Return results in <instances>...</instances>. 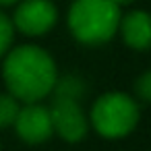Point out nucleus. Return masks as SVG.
Here are the masks:
<instances>
[{
  "instance_id": "nucleus-1",
  "label": "nucleus",
  "mask_w": 151,
  "mask_h": 151,
  "mask_svg": "<svg viewBox=\"0 0 151 151\" xmlns=\"http://www.w3.org/2000/svg\"><path fill=\"white\" fill-rule=\"evenodd\" d=\"M2 79L11 95H15L21 104H33L52 93L58 70L56 62L44 48L25 44L6 52Z\"/></svg>"
},
{
  "instance_id": "nucleus-2",
  "label": "nucleus",
  "mask_w": 151,
  "mask_h": 151,
  "mask_svg": "<svg viewBox=\"0 0 151 151\" xmlns=\"http://www.w3.org/2000/svg\"><path fill=\"white\" fill-rule=\"evenodd\" d=\"M120 6L112 0H75L68 11L70 33L87 46H101L118 33Z\"/></svg>"
},
{
  "instance_id": "nucleus-3",
  "label": "nucleus",
  "mask_w": 151,
  "mask_h": 151,
  "mask_svg": "<svg viewBox=\"0 0 151 151\" xmlns=\"http://www.w3.org/2000/svg\"><path fill=\"white\" fill-rule=\"evenodd\" d=\"M89 122L104 139H122L132 132L139 122V104L126 93H106L95 99Z\"/></svg>"
},
{
  "instance_id": "nucleus-4",
  "label": "nucleus",
  "mask_w": 151,
  "mask_h": 151,
  "mask_svg": "<svg viewBox=\"0 0 151 151\" xmlns=\"http://www.w3.org/2000/svg\"><path fill=\"white\" fill-rule=\"evenodd\" d=\"M52 130L66 143H79L89 130V120L79 101L54 99L50 106Z\"/></svg>"
},
{
  "instance_id": "nucleus-5",
  "label": "nucleus",
  "mask_w": 151,
  "mask_h": 151,
  "mask_svg": "<svg viewBox=\"0 0 151 151\" xmlns=\"http://www.w3.org/2000/svg\"><path fill=\"white\" fill-rule=\"evenodd\" d=\"M58 21V11L52 0H23L15 9L13 27L25 35H44Z\"/></svg>"
},
{
  "instance_id": "nucleus-6",
  "label": "nucleus",
  "mask_w": 151,
  "mask_h": 151,
  "mask_svg": "<svg viewBox=\"0 0 151 151\" xmlns=\"http://www.w3.org/2000/svg\"><path fill=\"white\" fill-rule=\"evenodd\" d=\"M13 126H15L17 134L21 137V141H25L29 145H40L54 134L50 108L42 106L40 101L21 106Z\"/></svg>"
},
{
  "instance_id": "nucleus-7",
  "label": "nucleus",
  "mask_w": 151,
  "mask_h": 151,
  "mask_svg": "<svg viewBox=\"0 0 151 151\" xmlns=\"http://www.w3.org/2000/svg\"><path fill=\"white\" fill-rule=\"evenodd\" d=\"M118 31L124 44L132 50H149L151 48V15L145 11H130L120 17Z\"/></svg>"
},
{
  "instance_id": "nucleus-8",
  "label": "nucleus",
  "mask_w": 151,
  "mask_h": 151,
  "mask_svg": "<svg viewBox=\"0 0 151 151\" xmlns=\"http://www.w3.org/2000/svg\"><path fill=\"white\" fill-rule=\"evenodd\" d=\"M85 91V85L79 77H62L56 79L54 87H52V95L54 99H73V101H81Z\"/></svg>"
},
{
  "instance_id": "nucleus-9",
  "label": "nucleus",
  "mask_w": 151,
  "mask_h": 151,
  "mask_svg": "<svg viewBox=\"0 0 151 151\" xmlns=\"http://www.w3.org/2000/svg\"><path fill=\"white\" fill-rule=\"evenodd\" d=\"M21 110V101L11 93H0V128L15 124V118Z\"/></svg>"
},
{
  "instance_id": "nucleus-10",
  "label": "nucleus",
  "mask_w": 151,
  "mask_h": 151,
  "mask_svg": "<svg viewBox=\"0 0 151 151\" xmlns=\"http://www.w3.org/2000/svg\"><path fill=\"white\" fill-rule=\"evenodd\" d=\"M13 33H15L13 21H11L2 11H0V56L9 52L11 42H13Z\"/></svg>"
},
{
  "instance_id": "nucleus-11",
  "label": "nucleus",
  "mask_w": 151,
  "mask_h": 151,
  "mask_svg": "<svg viewBox=\"0 0 151 151\" xmlns=\"http://www.w3.org/2000/svg\"><path fill=\"white\" fill-rule=\"evenodd\" d=\"M134 93L141 101L151 104V70H145L137 81H134Z\"/></svg>"
},
{
  "instance_id": "nucleus-12",
  "label": "nucleus",
  "mask_w": 151,
  "mask_h": 151,
  "mask_svg": "<svg viewBox=\"0 0 151 151\" xmlns=\"http://www.w3.org/2000/svg\"><path fill=\"white\" fill-rule=\"evenodd\" d=\"M112 2H114L116 6H128V4L134 2V0H112Z\"/></svg>"
},
{
  "instance_id": "nucleus-13",
  "label": "nucleus",
  "mask_w": 151,
  "mask_h": 151,
  "mask_svg": "<svg viewBox=\"0 0 151 151\" xmlns=\"http://www.w3.org/2000/svg\"><path fill=\"white\" fill-rule=\"evenodd\" d=\"M19 0H0V6H9V4H15Z\"/></svg>"
}]
</instances>
